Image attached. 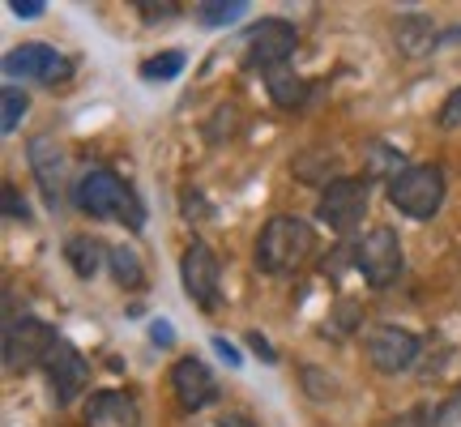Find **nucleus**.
Segmentation results:
<instances>
[{
    "instance_id": "obj_16",
    "label": "nucleus",
    "mask_w": 461,
    "mask_h": 427,
    "mask_svg": "<svg viewBox=\"0 0 461 427\" xmlns=\"http://www.w3.org/2000/svg\"><path fill=\"white\" fill-rule=\"evenodd\" d=\"M65 261L73 265V274L82 282H90L95 274H99V265H103V244L99 240H90V235H73L65 244Z\"/></svg>"
},
{
    "instance_id": "obj_12",
    "label": "nucleus",
    "mask_w": 461,
    "mask_h": 427,
    "mask_svg": "<svg viewBox=\"0 0 461 427\" xmlns=\"http://www.w3.org/2000/svg\"><path fill=\"white\" fill-rule=\"evenodd\" d=\"M26 159H31V171L39 188H43V197H48L51 210H60V201H65V180H68V159L60 141L48 137V132H39L31 137V150H26Z\"/></svg>"
},
{
    "instance_id": "obj_18",
    "label": "nucleus",
    "mask_w": 461,
    "mask_h": 427,
    "mask_svg": "<svg viewBox=\"0 0 461 427\" xmlns=\"http://www.w3.org/2000/svg\"><path fill=\"white\" fill-rule=\"evenodd\" d=\"M107 261H112V274H115V282H120V286H129V291H141V286H146V269H141V257H137L129 244L107 248Z\"/></svg>"
},
{
    "instance_id": "obj_17",
    "label": "nucleus",
    "mask_w": 461,
    "mask_h": 427,
    "mask_svg": "<svg viewBox=\"0 0 461 427\" xmlns=\"http://www.w3.org/2000/svg\"><path fill=\"white\" fill-rule=\"evenodd\" d=\"M265 90H269V99L278 103L282 112H295L299 103H303V95H308V82H303L299 73H291V68H274Z\"/></svg>"
},
{
    "instance_id": "obj_14",
    "label": "nucleus",
    "mask_w": 461,
    "mask_h": 427,
    "mask_svg": "<svg viewBox=\"0 0 461 427\" xmlns=\"http://www.w3.org/2000/svg\"><path fill=\"white\" fill-rule=\"evenodd\" d=\"M86 423L90 427H137L141 411L124 389H99V394L86 402Z\"/></svg>"
},
{
    "instance_id": "obj_23",
    "label": "nucleus",
    "mask_w": 461,
    "mask_h": 427,
    "mask_svg": "<svg viewBox=\"0 0 461 427\" xmlns=\"http://www.w3.org/2000/svg\"><path fill=\"white\" fill-rule=\"evenodd\" d=\"M440 129H461V86L440 103Z\"/></svg>"
},
{
    "instance_id": "obj_8",
    "label": "nucleus",
    "mask_w": 461,
    "mask_h": 427,
    "mask_svg": "<svg viewBox=\"0 0 461 427\" xmlns=\"http://www.w3.org/2000/svg\"><path fill=\"white\" fill-rule=\"evenodd\" d=\"M5 77L9 82H43V86H65L73 77V60H65L48 43H22L5 56Z\"/></svg>"
},
{
    "instance_id": "obj_2",
    "label": "nucleus",
    "mask_w": 461,
    "mask_h": 427,
    "mask_svg": "<svg viewBox=\"0 0 461 427\" xmlns=\"http://www.w3.org/2000/svg\"><path fill=\"white\" fill-rule=\"evenodd\" d=\"M312 227L295 218V214H278V218H269L257 235V252H252V261L261 274H295L308 265L312 257Z\"/></svg>"
},
{
    "instance_id": "obj_32",
    "label": "nucleus",
    "mask_w": 461,
    "mask_h": 427,
    "mask_svg": "<svg viewBox=\"0 0 461 427\" xmlns=\"http://www.w3.org/2000/svg\"><path fill=\"white\" fill-rule=\"evenodd\" d=\"M248 346H252V350H257V355H261L265 363H274V359H278V355H274V346L265 342L261 333H252V338H248Z\"/></svg>"
},
{
    "instance_id": "obj_6",
    "label": "nucleus",
    "mask_w": 461,
    "mask_h": 427,
    "mask_svg": "<svg viewBox=\"0 0 461 427\" xmlns=\"http://www.w3.org/2000/svg\"><path fill=\"white\" fill-rule=\"evenodd\" d=\"M299 48V31L286 22V17H261L257 26H248L244 34V65L248 68H286V60L295 56Z\"/></svg>"
},
{
    "instance_id": "obj_1",
    "label": "nucleus",
    "mask_w": 461,
    "mask_h": 427,
    "mask_svg": "<svg viewBox=\"0 0 461 427\" xmlns=\"http://www.w3.org/2000/svg\"><path fill=\"white\" fill-rule=\"evenodd\" d=\"M73 205L90 218H112V223H124L129 231L146 227V205L132 193V184H124L112 167H90L77 176L73 184Z\"/></svg>"
},
{
    "instance_id": "obj_33",
    "label": "nucleus",
    "mask_w": 461,
    "mask_h": 427,
    "mask_svg": "<svg viewBox=\"0 0 461 427\" xmlns=\"http://www.w3.org/2000/svg\"><path fill=\"white\" fill-rule=\"evenodd\" d=\"M218 427H257L248 414H240V411H227L222 419H218Z\"/></svg>"
},
{
    "instance_id": "obj_30",
    "label": "nucleus",
    "mask_w": 461,
    "mask_h": 427,
    "mask_svg": "<svg viewBox=\"0 0 461 427\" xmlns=\"http://www.w3.org/2000/svg\"><path fill=\"white\" fill-rule=\"evenodd\" d=\"M149 338H154L158 346H171L176 342V329L167 325V321H154V325H149Z\"/></svg>"
},
{
    "instance_id": "obj_5",
    "label": "nucleus",
    "mask_w": 461,
    "mask_h": 427,
    "mask_svg": "<svg viewBox=\"0 0 461 427\" xmlns=\"http://www.w3.org/2000/svg\"><path fill=\"white\" fill-rule=\"evenodd\" d=\"M56 329L39 316H9L5 321V368L9 372H31L39 363H48L56 350Z\"/></svg>"
},
{
    "instance_id": "obj_15",
    "label": "nucleus",
    "mask_w": 461,
    "mask_h": 427,
    "mask_svg": "<svg viewBox=\"0 0 461 427\" xmlns=\"http://www.w3.org/2000/svg\"><path fill=\"white\" fill-rule=\"evenodd\" d=\"M393 43H397L402 56H423V51H431V43H436V26H431V17H423V14L397 17Z\"/></svg>"
},
{
    "instance_id": "obj_22",
    "label": "nucleus",
    "mask_w": 461,
    "mask_h": 427,
    "mask_svg": "<svg viewBox=\"0 0 461 427\" xmlns=\"http://www.w3.org/2000/svg\"><path fill=\"white\" fill-rule=\"evenodd\" d=\"M22 115H26V95L17 90V86H5V99H0V129L14 132L22 124Z\"/></svg>"
},
{
    "instance_id": "obj_13",
    "label": "nucleus",
    "mask_w": 461,
    "mask_h": 427,
    "mask_svg": "<svg viewBox=\"0 0 461 427\" xmlns=\"http://www.w3.org/2000/svg\"><path fill=\"white\" fill-rule=\"evenodd\" d=\"M171 389H176V402L184 411H201L218 397V380L201 359H180L171 368Z\"/></svg>"
},
{
    "instance_id": "obj_10",
    "label": "nucleus",
    "mask_w": 461,
    "mask_h": 427,
    "mask_svg": "<svg viewBox=\"0 0 461 427\" xmlns=\"http://www.w3.org/2000/svg\"><path fill=\"white\" fill-rule=\"evenodd\" d=\"M48 385H51V402L56 406H73L77 397L86 394V385H90V363H86V355L77 350L73 342H56V350L48 355Z\"/></svg>"
},
{
    "instance_id": "obj_27",
    "label": "nucleus",
    "mask_w": 461,
    "mask_h": 427,
    "mask_svg": "<svg viewBox=\"0 0 461 427\" xmlns=\"http://www.w3.org/2000/svg\"><path fill=\"white\" fill-rule=\"evenodd\" d=\"M9 9H14L22 22H34V17L48 14V5H43V0H9Z\"/></svg>"
},
{
    "instance_id": "obj_29",
    "label": "nucleus",
    "mask_w": 461,
    "mask_h": 427,
    "mask_svg": "<svg viewBox=\"0 0 461 427\" xmlns=\"http://www.w3.org/2000/svg\"><path fill=\"white\" fill-rule=\"evenodd\" d=\"M303 385H308V394L312 397H325V394H333V377H321V372H303Z\"/></svg>"
},
{
    "instance_id": "obj_34",
    "label": "nucleus",
    "mask_w": 461,
    "mask_h": 427,
    "mask_svg": "<svg viewBox=\"0 0 461 427\" xmlns=\"http://www.w3.org/2000/svg\"><path fill=\"white\" fill-rule=\"evenodd\" d=\"M448 39H461V31H448Z\"/></svg>"
},
{
    "instance_id": "obj_7",
    "label": "nucleus",
    "mask_w": 461,
    "mask_h": 427,
    "mask_svg": "<svg viewBox=\"0 0 461 427\" xmlns=\"http://www.w3.org/2000/svg\"><path fill=\"white\" fill-rule=\"evenodd\" d=\"M355 265H359V274L367 278V286H393L397 274H402V265H406V252H402V240H397L393 227H376L363 235V244L355 248Z\"/></svg>"
},
{
    "instance_id": "obj_20",
    "label": "nucleus",
    "mask_w": 461,
    "mask_h": 427,
    "mask_svg": "<svg viewBox=\"0 0 461 427\" xmlns=\"http://www.w3.org/2000/svg\"><path fill=\"white\" fill-rule=\"evenodd\" d=\"M240 14H248L244 0H205V5H197L201 26H230V22H240Z\"/></svg>"
},
{
    "instance_id": "obj_28",
    "label": "nucleus",
    "mask_w": 461,
    "mask_h": 427,
    "mask_svg": "<svg viewBox=\"0 0 461 427\" xmlns=\"http://www.w3.org/2000/svg\"><path fill=\"white\" fill-rule=\"evenodd\" d=\"M393 427H436V414H431L428 406H414V411H406Z\"/></svg>"
},
{
    "instance_id": "obj_24",
    "label": "nucleus",
    "mask_w": 461,
    "mask_h": 427,
    "mask_svg": "<svg viewBox=\"0 0 461 427\" xmlns=\"http://www.w3.org/2000/svg\"><path fill=\"white\" fill-rule=\"evenodd\" d=\"M137 9H141V17H146V22H158V17H176L180 14V5H171V0H163V5H154V0H137Z\"/></svg>"
},
{
    "instance_id": "obj_25",
    "label": "nucleus",
    "mask_w": 461,
    "mask_h": 427,
    "mask_svg": "<svg viewBox=\"0 0 461 427\" xmlns=\"http://www.w3.org/2000/svg\"><path fill=\"white\" fill-rule=\"evenodd\" d=\"M436 427H461V394H453L445 406L436 411Z\"/></svg>"
},
{
    "instance_id": "obj_11",
    "label": "nucleus",
    "mask_w": 461,
    "mask_h": 427,
    "mask_svg": "<svg viewBox=\"0 0 461 427\" xmlns=\"http://www.w3.org/2000/svg\"><path fill=\"white\" fill-rule=\"evenodd\" d=\"M180 278H184V295L193 299L197 308L210 313L218 304V252L205 240H193V244L184 248Z\"/></svg>"
},
{
    "instance_id": "obj_3",
    "label": "nucleus",
    "mask_w": 461,
    "mask_h": 427,
    "mask_svg": "<svg viewBox=\"0 0 461 427\" xmlns=\"http://www.w3.org/2000/svg\"><path fill=\"white\" fill-rule=\"evenodd\" d=\"M389 201H393V210H402L406 218L428 223V218H436V210L445 205V171L436 163L406 167V171L389 184Z\"/></svg>"
},
{
    "instance_id": "obj_26",
    "label": "nucleus",
    "mask_w": 461,
    "mask_h": 427,
    "mask_svg": "<svg viewBox=\"0 0 461 427\" xmlns=\"http://www.w3.org/2000/svg\"><path fill=\"white\" fill-rule=\"evenodd\" d=\"M5 214H9L14 223H26V218H31V210H26V201L17 197L14 184H5Z\"/></svg>"
},
{
    "instance_id": "obj_19",
    "label": "nucleus",
    "mask_w": 461,
    "mask_h": 427,
    "mask_svg": "<svg viewBox=\"0 0 461 427\" xmlns=\"http://www.w3.org/2000/svg\"><path fill=\"white\" fill-rule=\"evenodd\" d=\"M367 154V176H380V180H389L393 184L402 171H406V159H402V150H393V146H384V141H376V146H367L363 150Z\"/></svg>"
},
{
    "instance_id": "obj_9",
    "label": "nucleus",
    "mask_w": 461,
    "mask_h": 427,
    "mask_svg": "<svg viewBox=\"0 0 461 427\" xmlns=\"http://www.w3.org/2000/svg\"><path fill=\"white\" fill-rule=\"evenodd\" d=\"M419 338L411 329H397V325H372L367 338H363V350H367V363L384 372V377H397L406 372L414 359H419Z\"/></svg>"
},
{
    "instance_id": "obj_31",
    "label": "nucleus",
    "mask_w": 461,
    "mask_h": 427,
    "mask_svg": "<svg viewBox=\"0 0 461 427\" xmlns=\"http://www.w3.org/2000/svg\"><path fill=\"white\" fill-rule=\"evenodd\" d=\"M214 350H218V355H222V359L230 363V368H240V363H244V355H240V350H235V346H230L227 338H214Z\"/></svg>"
},
{
    "instance_id": "obj_21",
    "label": "nucleus",
    "mask_w": 461,
    "mask_h": 427,
    "mask_svg": "<svg viewBox=\"0 0 461 427\" xmlns=\"http://www.w3.org/2000/svg\"><path fill=\"white\" fill-rule=\"evenodd\" d=\"M180 73H184V56H180V51L149 56L146 65H141V77H146V82H171V77H180Z\"/></svg>"
},
{
    "instance_id": "obj_4",
    "label": "nucleus",
    "mask_w": 461,
    "mask_h": 427,
    "mask_svg": "<svg viewBox=\"0 0 461 427\" xmlns=\"http://www.w3.org/2000/svg\"><path fill=\"white\" fill-rule=\"evenodd\" d=\"M367 201H372V184L367 176H338V180L325 184V193L316 201V218L333 227L338 235H350L367 218Z\"/></svg>"
}]
</instances>
